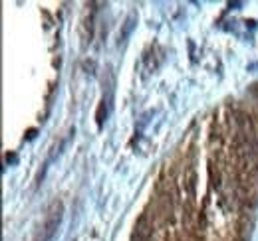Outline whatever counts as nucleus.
I'll list each match as a JSON object with an SVG mask.
<instances>
[{"mask_svg": "<svg viewBox=\"0 0 258 241\" xmlns=\"http://www.w3.org/2000/svg\"><path fill=\"white\" fill-rule=\"evenodd\" d=\"M60 220H62V204L56 202L52 206V209L48 212L44 224H42V233L36 237V241H50L56 231H58V225H60Z\"/></svg>", "mask_w": 258, "mask_h": 241, "instance_id": "1", "label": "nucleus"}, {"mask_svg": "<svg viewBox=\"0 0 258 241\" xmlns=\"http://www.w3.org/2000/svg\"><path fill=\"white\" fill-rule=\"evenodd\" d=\"M135 20H137V16H135V14H129V16H127L125 26H123L121 32H119V40H121V42H123V40H127V36L131 34V30H133V26H135Z\"/></svg>", "mask_w": 258, "mask_h": 241, "instance_id": "2", "label": "nucleus"}]
</instances>
